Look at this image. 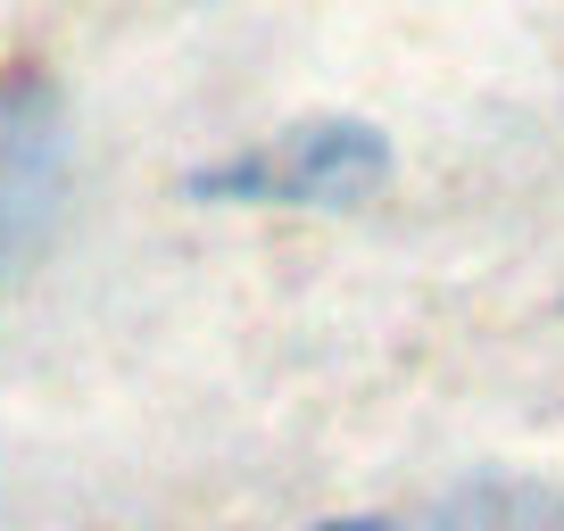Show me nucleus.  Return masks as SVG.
<instances>
[{"instance_id": "obj_1", "label": "nucleus", "mask_w": 564, "mask_h": 531, "mask_svg": "<svg viewBox=\"0 0 564 531\" xmlns=\"http://www.w3.org/2000/svg\"><path fill=\"white\" fill-rule=\"evenodd\" d=\"M390 175V142L366 117H307L258 133L249 150H225L216 166H199L192 192L216 208H349Z\"/></svg>"}, {"instance_id": "obj_2", "label": "nucleus", "mask_w": 564, "mask_h": 531, "mask_svg": "<svg viewBox=\"0 0 564 531\" xmlns=\"http://www.w3.org/2000/svg\"><path fill=\"white\" fill-rule=\"evenodd\" d=\"M316 531H415V523H390V514H340V523H316Z\"/></svg>"}]
</instances>
